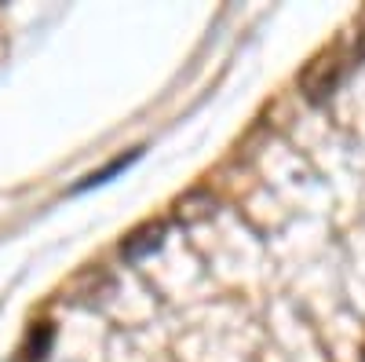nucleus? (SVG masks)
<instances>
[{
	"instance_id": "nucleus-1",
	"label": "nucleus",
	"mask_w": 365,
	"mask_h": 362,
	"mask_svg": "<svg viewBox=\"0 0 365 362\" xmlns=\"http://www.w3.org/2000/svg\"><path fill=\"white\" fill-rule=\"evenodd\" d=\"M161 238H165V223H150L143 231H135L132 238H125V246H120V253H125L128 260H143L146 253H154L161 246Z\"/></svg>"
},
{
	"instance_id": "nucleus-2",
	"label": "nucleus",
	"mask_w": 365,
	"mask_h": 362,
	"mask_svg": "<svg viewBox=\"0 0 365 362\" xmlns=\"http://www.w3.org/2000/svg\"><path fill=\"white\" fill-rule=\"evenodd\" d=\"M139 154H143V150H132V154H125V158H113V161H110L106 169H99V172L84 176V179H81V183H77L73 191L81 194V191H91V187H103V183H110V179H113L117 172H125V169H128L132 161H139Z\"/></svg>"
},
{
	"instance_id": "nucleus-3",
	"label": "nucleus",
	"mask_w": 365,
	"mask_h": 362,
	"mask_svg": "<svg viewBox=\"0 0 365 362\" xmlns=\"http://www.w3.org/2000/svg\"><path fill=\"white\" fill-rule=\"evenodd\" d=\"M48 344H51V326H41L37 333H34V358H44Z\"/></svg>"
}]
</instances>
